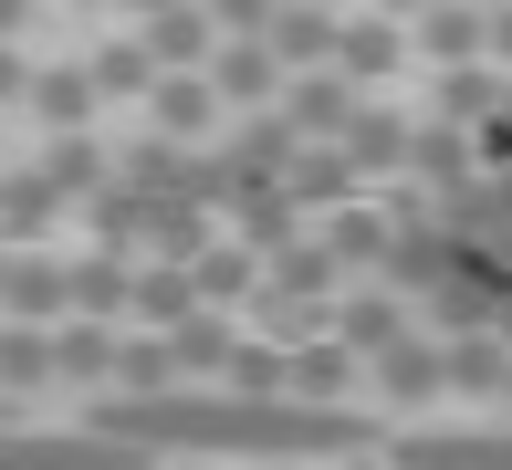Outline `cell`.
Instances as JSON below:
<instances>
[{
  "label": "cell",
  "instance_id": "1",
  "mask_svg": "<svg viewBox=\"0 0 512 470\" xmlns=\"http://www.w3.org/2000/svg\"><path fill=\"white\" fill-rule=\"evenodd\" d=\"M84 429L126 450H209V460H356L377 450V418L272 387H105Z\"/></svg>",
  "mask_w": 512,
  "mask_h": 470
},
{
  "label": "cell",
  "instance_id": "2",
  "mask_svg": "<svg viewBox=\"0 0 512 470\" xmlns=\"http://www.w3.org/2000/svg\"><path fill=\"white\" fill-rule=\"evenodd\" d=\"M209 32H220V21H209V0H157V11H147L157 74H199V63H209Z\"/></svg>",
  "mask_w": 512,
  "mask_h": 470
},
{
  "label": "cell",
  "instance_id": "3",
  "mask_svg": "<svg viewBox=\"0 0 512 470\" xmlns=\"http://www.w3.org/2000/svg\"><path fill=\"white\" fill-rule=\"evenodd\" d=\"M63 303H74V262H42V251H11V282H0V314L63 324Z\"/></svg>",
  "mask_w": 512,
  "mask_h": 470
},
{
  "label": "cell",
  "instance_id": "4",
  "mask_svg": "<svg viewBox=\"0 0 512 470\" xmlns=\"http://www.w3.org/2000/svg\"><path fill=\"white\" fill-rule=\"evenodd\" d=\"M53 376L105 387V376H115V324H105V314H63V324H53Z\"/></svg>",
  "mask_w": 512,
  "mask_h": 470
},
{
  "label": "cell",
  "instance_id": "5",
  "mask_svg": "<svg viewBox=\"0 0 512 470\" xmlns=\"http://www.w3.org/2000/svg\"><path fill=\"white\" fill-rule=\"evenodd\" d=\"M105 460H126V439H0V470H105Z\"/></svg>",
  "mask_w": 512,
  "mask_h": 470
},
{
  "label": "cell",
  "instance_id": "6",
  "mask_svg": "<svg viewBox=\"0 0 512 470\" xmlns=\"http://www.w3.org/2000/svg\"><path fill=\"white\" fill-rule=\"evenodd\" d=\"M0 387H53V324L0 314Z\"/></svg>",
  "mask_w": 512,
  "mask_h": 470
},
{
  "label": "cell",
  "instance_id": "7",
  "mask_svg": "<svg viewBox=\"0 0 512 470\" xmlns=\"http://www.w3.org/2000/svg\"><path fill=\"white\" fill-rule=\"evenodd\" d=\"M32 115H42L53 136L95 126V74H74V63H63V74H32Z\"/></svg>",
  "mask_w": 512,
  "mask_h": 470
},
{
  "label": "cell",
  "instance_id": "8",
  "mask_svg": "<svg viewBox=\"0 0 512 470\" xmlns=\"http://www.w3.org/2000/svg\"><path fill=\"white\" fill-rule=\"evenodd\" d=\"M126 293H136V272H126V251H95V262H74V303L63 314H126Z\"/></svg>",
  "mask_w": 512,
  "mask_h": 470
},
{
  "label": "cell",
  "instance_id": "9",
  "mask_svg": "<svg viewBox=\"0 0 512 470\" xmlns=\"http://www.w3.org/2000/svg\"><path fill=\"white\" fill-rule=\"evenodd\" d=\"M272 74H283V53H272V42H241V53L209 63V94H230V105H262Z\"/></svg>",
  "mask_w": 512,
  "mask_h": 470
},
{
  "label": "cell",
  "instance_id": "10",
  "mask_svg": "<svg viewBox=\"0 0 512 470\" xmlns=\"http://www.w3.org/2000/svg\"><path fill=\"white\" fill-rule=\"evenodd\" d=\"M262 42H272V53H283V63H324V53H335V21H324L314 0H283Z\"/></svg>",
  "mask_w": 512,
  "mask_h": 470
},
{
  "label": "cell",
  "instance_id": "11",
  "mask_svg": "<svg viewBox=\"0 0 512 470\" xmlns=\"http://www.w3.org/2000/svg\"><path fill=\"white\" fill-rule=\"evenodd\" d=\"M189 303H199V272H136L126 314H136V324H178Z\"/></svg>",
  "mask_w": 512,
  "mask_h": 470
},
{
  "label": "cell",
  "instance_id": "12",
  "mask_svg": "<svg viewBox=\"0 0 512 470\" xmlns=\"http://www.w3.org/2000/svg\"><path fill=\"white\" fill-rule=\"evenodd\" d=\"M95 94H157V53L147 42H105L95 53Z\"/></svg>",
  "mask_w": 512,
  "mask_h": 470
},
{
  "label": "cell",
  "instance_id": "13",
  "mask_svg": "<svg viewBox=\"0 0 512 470\" xmlns=\"http://www.w3.org/2000/svg\"><path fill=\"white\" fill-rule=\"evenodd\" d=\"M157 126H168V136H199L209 126V74H168V84H157Z\"/></svg>",
  "mask_w": 512,
  "mask_h": 470
},
{
  "label": "cell",
  "instance_id": "14",
  "mask_svg": "<svg viewBox=\"0 0 512 470\" xmlns=\"http://www.w3.org/2000/svg\"><path fill=\"white\" fill-rule=\"evenodd\" d=\"M42 178H53V188H63V199H84V188H95V178H105V157H95V147H84V126H74V136H53V157H42Z\"/></svg>",
  "mask_w": 512,
  "mask_h": 470
},
{
  "label": "cell",
  "instance_id": "15",
  "mask_svg": "<svg viewBox=\"0 0 512 470\" xmlns=\"http://www.w3.org/2000/svg\"><path fill=\"white\" fill-rule=\"evenodd\" d=\"M199 303H230V293H251V241H230V251H199Z\"/></svg>",
  "mask_w": 512,
  "mask_h": 470
},
{
  "label": "cell",
  "instance_id": "16",
  "mask_svg": "<svg viewBox=\"0 0 512 470\" xmlns=\"http://www.w3.org/2000/svg\"><path fill=\"white\" fill-rule=\"evenodd\" d=\"M293 126H314V136H324V126H345V84H335V74L293 84Z\"/></svg>",
  "mask_w": 512,
  "mask_h": 470
},
{
  "label": "cell",
  "instance_id": "17",
  "mask_svg": "<svg viewBox=\"0 0 512 470\" xmlns=\"http://www.w3.org/2000/svg\"><path fill=\"white\" fill-rule=\"evenodd\" d=\"M335 53H345V74H387V63H398V32L366 21V32H335Z\"/></svg>",
  "mask_w": 512,
  "mask_h": 470
},
{
  "label": "cell",
  "instance_id": "18",
  "mask_svg": "<svg viewBox=\"0 0 512 470\" xmlns=\"http://www.w3.org/2000/svg\"><path fill=\"white\" fill-rule=\"evenodd\" d=\"M272 11H283V0H209V21H220V32H241V42H262Z\"/></svg>",
  "mask_w": 512,
  "mask_h": 470
},
{
  "label": "cell",
  "instance_id": "19",
  "mask_svg": "<svg viewBox=\"0 0 512 470\" xmlns=\"http://www.w3.org/2000/svg\"><path fill=\"white\" fill-rule=\"evenodd\" d=\"M471 42H481L471 11H429V53H471Z\"/></svg>",
  "mask_w": 512,
  "mask_h": 470
},
{
  "label": "cell",
  "instance_id": "20",
  "mask_svg": "<svg viewBox=\"0 0 512 470\" xmlns=\"http://www.w3.org/2000/svg\"><path fill=\"white\" fill-rule=\"evenodd\" d=\"M21 94H32V63H21L11 42H0V105H21Z\"/></svg>",
  "mask_w": 512,
  "mask_h": 470
},
{
  "label": "cell",
  "instance_id": "21",
  "mask_svg": "<svg viewBox=\"0 0 512 470\" xmlns=\"http://www.w3.org/2000/svg\"><path fill=\"white\" fill-rule=\"evenodd\" d=\"M21 21H32V0H0V42H11V32H21Z\"/></svg>",
  "mask_w": 512,
  "mask_h": 470
},
{
  "label": "cell",
  "instance_id": "22",
  "mask_svg": "<svg viewBox=\"0 0 512 470\" xmlns=\"http://www.w3.org/2000/svg\"><path fill=\"white\" fill-rule=\"evenodd\" d=\"M115 11H136V21H147V11H157V0H115Z\"/></svg>",
  "mask_w": 512,
  "mask_h": 470
},
{
  "label": "cell",
  "instance_id": "23",
  "mask_svg": "<svg viewBox=\"0 0 512 470\" xmlns=\"http://www.w3.org/2000/svg\"><path fill=\"white\" fill-rule=\"evenodd\" d=\"M398 11H408V0H398Z\"/></svg>",
  "mask_w": 512,
  "mask_h": 470
}]
</instances>
